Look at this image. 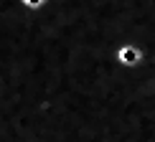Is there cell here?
Here are the masks:
<instances>
[{"mask_svg":"<svg viewBox=\"0 0 155 142\" xmlns=\"http://www.w3.org/2000/svg\"><path fill=\"white\" fill-rule=\"evenodd\" d=\"M25 3H31V5H41V0H25Z\"/></svg>","mask_w":155,"mask_h":142,"instance_id":"1","label":"cell"}]
</instances>
